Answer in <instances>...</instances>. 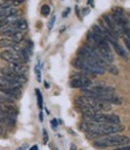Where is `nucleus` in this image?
Instances as JSON below:
<instances>
[{
    "instance_id": "obj_22",
    "label": "nucleus",
    "mask_w": 130,
    "mask_h": 150,
    "mask_svg": "<svg viewBox=\"0 0 130 150\" xmlns=\"http://www.w3.org/2000/svg\"><path fill=\"white\" fill-rule=\"evenodd\" d=\"M51 126H52V129H53V130H56V129H57L58 122H57V120H56V119H52V120H51Z\"/></svg>"
},
{
    "instance_id": "obj_7",
    "label": "nucleus",
    "mask_w": 130,
    "mask_h": 150,
    "mask_svg": "<svg viewBox=\"0 0 130 150\" xmlns=\"http://www.w3.org/2000/svg\"><path fill=\"white\" fill-rule=\"evenodd\" d=\"M18 15V10L16 7H7V8H0V19L1 18H10Z\"/></svg>"
},
{
    "instance_id": "obj_10",
    "label": "nucleus",
    "mask_w": 130,
    "mask_h": 150,
    "mask_svg": "<svg viewBox=\"0 0 130 150\" xmlns=\"http://www.w3.org/2000/svg\"><path fill=\"white\" fill-rule=\"evenodd\" d=\"M16 45V42H14V40L10 39V37H3L0 39V48H12Z\"/></svg>"
},
{
    "instance_id": "obj_27",
    "label": "nucleus",
    "mask_w": 130,
    "mask_h": 150,
    "mask_svg": "<svg viewBox=\"0 0 130 150\" xmlns=\"http://www.w3.org/2000/svg\"><path fill=\"white\" fill-rule=\"evenodd\" d=\"M45 86H46V88H47V89H48V88H49V84H48V83H47V82H45Z\"/></svg>"
},
{
    "instance_id": "obj_28",
    "label": "nucleus",
    "mask_w": 130,
    "mask_h": 150,
    "mask_svg": "<svg viewBox=\"0 0 130 150\" xmlns=\"http://www.w3.org/2000/svg\"><path fill=\"white\" fill-rule=\"evenodd\" d=\"M71 150H75V145H71Z\"/></svg>"
},
{
    "instance_id": "obj_1",
    "label": "nucleus",
    "mask_w": 130,
    "mask_h": 150,
    "mask_svg": "<svg viewBox=\"0 0 130 150\" xmlns=\"http://www.w3.org/2000/svg\"><path fill=\"white\" fill-rule=\"evenodd\" d=\"M130 142V138L123 134H110L106 137H101L98 141L94 142V145L96 148H110V146H123L126 145Z\"/></svg>"
},
{
    "instance_id": "obj_21",
    "label": "nucleus",
    "mask_w": 130,
    "mask_h": 150,
    "mask_svg": "<svg viewBox=\"0 0 130 150\" xmlns=\"http://www.w3.org/2000/svg\"><path fill=\"white\" fill-rule=\"evenodd\" d=\"M113 150H130V145H123V146H117Z\"/></svg>"
},
{
    "instance_id": "obj_8",
    "label": "nucleus",
    "mask_w": 130,
    "mask_h": 150,
    "mask_svg": "<svg viewBox=\"0 0 130 150\" xmlns=\"http://www.w3.org/2000/svg\"><path fill=\"white\" fill-rule=\"evenodd\" d=\"M111 45H112V47L114 48L116 53L118 54L119 57H122L123 59H128V54H126V52H125V49H124L118 42H111Z\"/></svg>"
},
{
    "instance_id": "obj_25",
    "label": "nucleus",
    "mask_w": 130,
    "mask_h": 150,
    "mask_svg": "<svg viewBox=\"0 0 130 150\" xmlns=\"http://www.w3.org/2000/svg\"><path fill=\"white\" fill-rule=\"evenodd\" d=\"M3 134H4V129H3L1 122H0V136H3Z\"/></svg>"
},
{
    "instance_id": "obj_3",
    "label": "nucleus",
    "mask_w": 130,
    "mask_h": 150,
    "mask_svg": "<svg viewBox=\"0 0 130 150\" xmlns=\"http://www.w3.org/2000/svg\"><path fill=\"white\" fill-rule=\"evenodd\" d=\"M92 83H93L92 79L83 73V74H81V76H76L74 79H71L70 86L71 88H81V89H83V88H87V86L90 85Z\"/></svg>"
},
{
    "instance_id": "obj_26",
    "label": "nucleus",
    "mask_w": 130,
    "mask_h": 150,
    "mask_svg": "<svg viewBox=\"0 0 130 150\" xmlns=\"http://www.w3.org/2000/svg\"><path fill=\"white\" fill-rule=\"evenodd\" d=\"M30 150H39V146H37V145H33V146L30 148Z\"/></svg>"
},
{
    "instance_id": "obj_29",
    "label": "nucleus",
    "mask_w": 130,
    "mask_h": 150,
    "mask_svg": "<svg viewBox=\"0 0 130 150\" xmlns=\"http://www.w3.org/2000/svg\"><path fill=\"white\" fill-rule=\"evenodd\" d=\"M90 3H92V0H88V4H90Z\"/></svg>"
},
{
    "instance_id": "obj_18",
    "label": "nucleus",
    "mask_w": 130,
    "mask_h": 150,
    "mask_svg": "<svg viewBox=\"0 0 130 150\" xmlns=\"http://www.w3.org/2000/svg\"><path fill=\"white\" fill-rule=\"evenodd\" d=\"M123 40H124V43H125V47L129 49V52H130V39L126 36H123Z\"/></svg>"
},
{
    "instance_id": "obj_23",
    "label": "nucleus",
    "mask_w": 130,
    "mask_h": 150,
    "mask_svg": "<svg viewBox=\"0 0 130 150\" xmlns=\"http://www.w3.org/2000/svg\"><path fill=\"white\" fill-rule=\"evenodd\" d=\"M69 13H70V8H69V7H68V8H65V11H63V13H61L63 18H66V17L69 16Z\"/></svg>"
},
{
    "instance_id": "obj_16",
    "label": "nucleus",
    "mask_w": 130,
    "mask_h": 150,
    "mask_svg": "<svg viewBox=\"0 0 130 150\" xmlns=\"http://www.w3.org/2000/svg\"><path fill=\"white\" fill-rule=\"evenodd\" d=\"M106 70H109V71H110L111 73H113V74H118V70H117V67L113 66V65H109V67H107Z\"/></svg>"
},
{
    "instance_id": "obj_12",
    "label": "nucleus",
    "mask_w": 130,
    "mask_h": 150,
    "mask_svg": "<svg viewBox=\"0 0 130 150\" xmlns=\"http://www.w3.org/2000/svg\"><path fill=\"white\" fill-rule=\"evenodd\" d=\"M11 39L14 40V42L19 43V42H22L24 40V34H23V31H16L14 35L11 36Z\"/></svg>"
},
{
    "instance_id": "obj_4",
    "label": "nucleus",
    "mask_w": 130,
    "mask_h": 150,
    "mask_svg": "<svg viewBox=\"0 0 130 150\" xmlns=\"http://www.w3.org/2000/svg\"><path fill=\"white\" fill-rule=\"evenodd\" d=\"M0 58L7 62H23L19 53L15 52L14 49H6V51L0 53ZM25 64V62H24Z\"/></svg>"
},
{
    "instance_id": "obj_9",
    "label": "nucleus",
    "mask_w": 130,
    "mask_h": 150,
    "mask_svg": "<svg viewBox=\"0 0 130 150\" xmlns=\"http://www.w3.org/2000/svg\"><path fill=\"white\" fill-rule=\"evenodd\" d=\"M12 25L16 28V30L22 31V30H25V29L28 28V23H27V21L23 19V18H18L16 22L12 23Z\"/></svg>"
},
{
    "instance_id": "obj_2",
    "label": "nucleus",
    "mask_w": 130,
    "mask_h": 150,
    "mask_svg": "<svg viewBox=\"0 0 130 150\" xmlns=\"http://www.w3.org/2000/svg\"><path fill=\"white\" fill-rule=\"evenodd\" d=\"M86 121L99 122V124H121V118L116 114L110 113H94V114H83Z\"/></svg>"
},
{
    "instance_id": "obj_15",
    "label": "nucleus",
    "mask_w": 130,
    "mask_h": 150,
    "mask_svg": "<svg viewBox=\"0 0 130 150\" xmlns=\"http://www.w3.org/2000/svg\"><path fill=\"white\" fill-rule=\"evenodd\" d=\"M35 72H36V78L39 82H41V71H40V62H37L35 66Z\"/></svg>"
},
{
    "instance_id": "obj_5",
    "label": "nucleus",
    "mask_w": 130,
    "mask_h": 150,
    "mask_svg": "<svg viewBox=\"0 0 130 150\" xmlns=\"http://www.w3.org/2000/svg\"><path fill=\"white\" fill-rule=\"evenodd\" d=\"M1 72H3V76H4V77H6V78H9V79H12V81H15V82L19 83L21 85H23L24 83H27V77L22 76V74H18V73H16V72H14L12 70H10L9 67L3 69Z\"/></svg>"
},
{
    "instance_id": "obj_11",
    "label": "nucleus",
    "mask_w": 130,
    "mask_h": 150,
    "mask_svg": "<svg viewBox=\"0 0 130 150\" xmlns=\"http://www.w3.org/2000/svg\"><path fill=\"white\" fill-rule=\"evenodd\" d=\"M16 31H18V30H16V28L12 25V24H10V25H7V27H4L3 29H0V34H1V35H10V36H12Z\"/></svg>"
},
{
    "instance_id": "obj_20",
    "label": "nucleus",
    "mask_w": 130,
    "mask_h": 150,
    "mask_svg": "<svg viewBox=\"0 0 130 150\" xmlns=\"http://www.w3.org/2000/svg\"><path fill=\"white\" fill-rule=\"evenodd\" d=\"M23 1H24V0H12L11 4H12V6H19Z\"/></svg>"
},
{
    "instance_id": "obj_17",
    "label": "nucleus",
    "mask_w": 130,
    "mask_h": 150,
    "mask_svg": "<svg viewBox=\"0 0 130 150\" xmlns=\"http://www.w3.org/2000/svg\"><path fill=\"white\" fill-rule=\"evenodd\" d=\"M54 22H56V16H53L51 19H49V22H48V29L51 30L52 28H53V25H54Z\"/></svg>"
},
{
    "instance_id": "obj_19",
    "label": "nucleus",
    "mask_w": 130,
    "mask_h": 150,
    "mask_svg": "<svg viewBox=\"0 0 130 150\" xmlns=\"http://www.w3.org/2000/svg\"><path fill=\"white\" fill-rule=\"evenodd\" d=\"M42 136H44V143L47 144L48 143V134H47L46 130H42Z\"/></svg>"
},
{
    "instance_id": "obj_14",
    "label": "nucleus",
    "mask_w": 130,
    "mask_h": 150,
    "mask_svg": "<svg viewBox=\"0 0 130 150\" xmlns=\"http://www.w3.org/2000/svg\"><path fill=\"white\" fill-rule=\"evenodd\" d=\"M49 12H51V7L48 5H42L41 6V15L42 16H48L49 15Z\"/></svg>"
},
{
    "instance_id": "obj_24",
    "label": "nucleus",
    "mask_w": 130,
    "mask_h": 150,
    "mask_svg": "<svg viewBox=\"0 0 130 150\" xmlns=\"http://www.w3.org/2000/svg\"><path fill=\"white\" fill-rule=\"evenodd\" d=\"M4 106V97L3 95H0V107H3Z\"/></svg>"
},
{
    "instance_id": "obj_13",
    "label": "nucleus",
    "mask_w": 130,
    "mask_h": 150,
    "mask_svg": "<svg viewBox=\"0 0 130 150\" xmlns=\"http://www.w3.org/2000/svg\"><path fill=\"white\" fill-rule=\"evenodd\" d=\"M35 94H36V98H37V106H39V108H40V110H41L42 106H44V100H42L41 91L39 89H35Z\"/></svg>"
},
{
    "instance_id": "obj_6",
    "label": "nucleus",
    "mask_w": 130,
    "mask_h": 150,
    "mask_svg": "<svg viewBox=\"0 0 130 150\" xmlns=\"http://www.w3.org/2000/svg\"><path fill=\"white\" fill-rule=\"evenodd\" d=\"M7 67L18 74H22V76H25L28 72V67L25 66L24 62H9Z\"/></svg>"
}]
</instances>
